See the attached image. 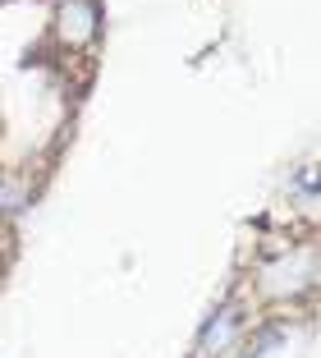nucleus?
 <instances>
[{"instance_id": "f257e3e1", "label": "nucleus", "mask_w": 321, "mask_h": 358, "mask_svg": "<svg viewBox=\"0 0 321 358\" xmlns=\"http://www.w3.org/2000/svg\"><path fill=\"white\" fill-rule=\"evenodd\" d=\"M312 280H317V253H312V243H303V248H280V262H262V289L276 299H294L299 289H312Z\"/></svg>"}, {"instance_id": "f03ea898", "label": "nucleus", "mask_w": 321, "mask_h": 358, "mask_svg": "<svg viewBox=\"0 0 321 358\" xmlns=\"http://www.w3.org/2000/svg\"><path fill=\"white\" fill-rule=\"evenodd\" d=\"M55 32L69 51H87L101 37V0H60L55 5Z\"/></svg>"}, {"instance_id": "7ed1b4c3", "label": "nucleus", "mask_w": 321, "mask_h": 358, "mask_svg": "<svg viewBox=\"0 0 321 358\" xmlns=\"http://www.w3.org/2000/svg\"><path fill=\"white\" fill-rule=\"evenodd\" d=\"M243 331H248V317H243V308H238V303H220L216 313L202 322V331H197L193 358H225L229 349L243 340Z\"/></svg>"}, {"instance_id": "20e7f679", "label": "nucleus", "mask_w": 321, "mask_h": 358, "mask_svg": "<svg viewBox=\"0 0 321 358\" xmlns=\"http://www.w3.org/2000/svg\"><path fill=\"white\" fill-rule=\"evenodd\" d=\"M28 189L23 184H14V179L0 175V216H19V211H28Z\"/></svg>"}]
</instances>
